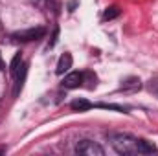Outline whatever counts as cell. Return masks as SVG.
Instances as JSON below:
<instances>
[{
    "mask_svg": "<svg viewBox=\"0 0 158 156\" xmlns=\"http://www.w3.org/2000/svg\"><path fill=\"white\" fill-rule=\"evenodd\" d=\"M76 153H77V154H88V156H103L105 154L103 147L98 145V143L92 142V140H81V142H77Z\"/></svg>",
    "mask_w": 158,
    "mask_h": 156,
    "instance_id": "cell-2",
    "label": "cell"
},
{
    "mask_svg": "<svg viewBox=\"0 0 158 156\" xmlns=\"http://www.w3.org/2000/svg\"><path fill=\"white\" fill-rule=\"evenodd\" d=\"M142 88V81L138 77H127L121 81V84H119V90L121 92H127V94H131V92H138Z\"/></svg>",
    "mask_w": 158,
    "mask_h": 156,
    "instance_id": "cell-5",
    "label": "cell"
},
{
    "mask_svg": "<svg viewBox=\"0 0 158 156\" xmlns=\"http://www.w3.org/2000/svg\"><path fill=\"white\" fill-rule=\"evenodd\" d=\"M0 70H6V66H4V63H2V57H0Z\"/></svg>",
    "mask_w": 158,
    "mask_h": 156,
    "instance_id": "cell-12",
    "label": "cell"
},
{
    "mask_svg": "<svg viewBox=\"0 0 158 156\" xmlns=\"http://www.w3.org/2000/svg\"><path fill=\"white\" fill-rule=\"evenodd\" d=\"M119 7L118 6H109L107 9H105V13H103V18L105 20H112V18H116V17H119Z\"/></svg>",
    "mask_w": 158,
    "mask_h": 156,
    "instance_id": "cell-11",
    "label": "cell"
},
{
    "mask_svg": "<svg viewBox=\"0 0 158 156\" xmlns=\"http://www.w3.org/2000/svg\"><path fill=\"white\" fill-rule=\"evenodd\" d=\"M70 109H72L74 112H86V110L94 109V103H90V101L79 97V99H74V101L70 103Z\"/></svg>",
    "mask_w": 158,
    "mask_h": 156,
    "instance_id": "cell-9",
    "label": "cell"
},
{
    "mask_svg": "<svg viewBox=\"0 0 158 156\" xmlns=\"http://www.w3.org/2000/svg\"><path fill=\"white\" fill-rule=\"evenodd\" d=\"M24 63H22V53L19 51V53H15V57L11 59V64H9V74L15 77L17 76V72L20 70V66H22Z\"/></svg>",
    "mask_w": 158,
    "mask_h": 156,
    "instance_id": "cell-10",
    "label": "cell"
},
{
    "mask_svg": "<svg viewBox=\"0 0 158 156\" xmlns=\"http://www.w3.org/2000/svg\"><path fill=\"white\" fill-rule=\"evenodd\" d=\"M83 83H85V72H70L61 81L63 88H68V90H74V88L83 86Z\"/></svg>",
    "mask_w": 158,
    "mask_h": 156,
    "instance_id": "cell-4",
    "label": "cell"
},
{
    "mask_svg": "<svg viewBox=\"0 0 158 156\" xmlns=\"http://www.w3.org/2000/svg\"><path fill=\"white\" fill-rule=\"evenodd\" d=\"M136 151H138V154H153L156 151V145L149 140L136 138Z\"/></svg>",
    "mask_w": 158,
    "mask_h": 156,
    "instance_id": "cell-8",
    "label": "cell"
},
{
    "mask_svg": "<svg viewBox=\"0 0 158 156\" xmlns=\"http://www.w3.org/2000/svg\"><path fill=\"white\" fill-rule=\"evenodd\" d=\"M26 74H28V68H26V64H22V66H20V70L17 72V76L13 77V79H15V86H13V96H15V97L20 94V90H22V86H24Z\"/></svg>",
    "mask_w": 158,
    "mask_h": 156,
    "instance_id": "cell-7",
    "label": "cell"
},
{
    "mask_svg": "<svg viewBox=\"0 0 158 156\" xmlns=\"http://www.w3.org/2000/svg\"><path fill=\"white\" fill-rule=\"evenodd\" d=\"M46 35V30L44 28H30V30H22V31H15L11 37L15 40H20V42H31V40H39Z\"/></svg>",
    "mask_w": 158,
    "mask_h": 156,
    "instance_id": "cell-3",
    "label": "cell"
},
{
    "mask_svg": "<svg viewBox=\"0 0 158 156\" xmlns=\"http://www.w3.org/2000/svg\"><path fill=\"white\" fill-rule=\"evenodd\" d=\"M72 63H74L72 55H70L68 51H66V53H63V55H61V59H59V63H57V68H55L57 76H63V74H66V72L72 68Z\"/></svg>",
    "mask_w": 158,
    "mask_h": 156,
    "instance_id": "cell-6",
    "label": "cell"
},
{
    "mask_svg": "<svg viewBox=\"0 0 158 156\" xmlns=\"http://www.w3.org/2000/svg\"><path fill=\"white\" fill-rule=\"evenodd\" d=\"M110 142L118 154H138L136 138L131 134H110Z\"/></svg>",
    "mask_w": 158,
    "mask_h": 156,
    "instance_id": "cell-1",
    "label": "cell"
}]
</instances>
